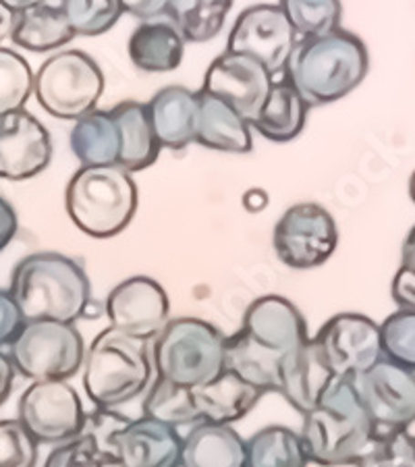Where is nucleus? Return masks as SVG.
<instances>
[{
    "label": "nucleus",
    "instance_id": "f257e3e1",
    "mask_svg": "<svg viewBox=\"0 0 415 467\" xmlns=\"http://www.w3.org/2000/svg\"><path fill=\"white\" fill-rule=\"evenodd\" d=\"M9 293L26 322L75 324L92 306V285L78 260L58 252L26 255L13 270Z\"/></svg>",
    "mask_w": 415,
    "mask_h": 467
},
{
    "label": "nucleus",
    "instance_id": "f03ea898",
    "mask_svg": "<svg viewBox=\"0 0 415 467\" xmlns=\"http://www.w3.org/2000/svg\"><path fill=\"white\" fill-rule=\"evenodd\" d=\"M369 69L364 40L338 27L335 32L301 40L286 65V79L307 107L338 102L361 86Z\"/></svg>",
    "mask_w": 415,
    "mask_h": 467
},
{
    "label": "nucleus",
    "instance_id": "7ed1b4c3",
    "mask_svg": "<svg viewBox=\"0 0 415 467\" xmlns=\"http://www.w3.org/2000/svg\"><path fill=\"white\" fill-rule=\"evenodd\" d=\"M376 426L361 403L353 379H337L324 390L301 424L309 463L320 467L353 465L374 439Z\"/></svg>",
    "mask_w": 415,
    "mask_h": 467
},
{
    "label": "nucleus",
    "instance_id": "20e7f679",
    "mask_svg": "<svg viewBox=\"0 0 415 467\" xmlns=\"http://www.w3.org/2000/svg\"><path fill=\"white\" fill-rule=\"evenodd\" d=\"M264 397L262 390L223 372L216 380L183 389L154 379L141 403V416L164 421L172 428L198 424H235L244 420Z\"/></svg>",
    "mask_w": 415,
    "mask_h": 467
},
{
    "label": "nucleus",
    "instance_id": "39448f33",
    "mask_svg": "<svg viewBox=\"0 0 415 467\" xmlns=\"http://www.w3.org/2000/svg\"><path fill=\"white\" fill-rule=\"evenodd\" d=\"M83 389L94 408L117 410L146 393L152 384L150 341L104 328L83 358Z\"/></svg>",
    "mask_w": 415,
    "mask_h": 467
},
{
    "label": "nucleus",
    "instance_id": "423d86ee",
    "mask_svg": "<svg viewBox=\"0 0 415 467\" xmlns=\"http://www.w3.org/2000/svg\"><path fill=\"white\" fill-rule=\"evenodd\" d=\"M65 206L75 227L94 239L123 233L138 210V185L119 164L81 167L71 177Z\"/></svg>",
    "mask_w": 415,
    "mask_h": 467
},
{
    "label": "nucleus",
    "instance_id": "0eeeda50",
    "mask_svg": "<svg viewBox=\"0 0 415 467\" xmlns=\"http://www.w3.org/2000/svg\"><path fill=\"white\" fill-rule=\"evenodd\" d=\"M226 335L202 318H171L152 338L150 356L158 380L192 389L224 372Z\"/></svg>",
    "mask_w": 415,
    "mask_h": 467
},
{
    "label": "nucleus",
    "instance_id": "6e6552de",
    "mask_svg": "<svg viewBox=\"0 0 415 467\" xmlns=\"http://www.w3.org/2000/svg\"><path fill=\"white\" fill-rule=\"evenodd\" d=\"M6 353L27 380H69L81 370L86 343L75 324L32 320L24 324Z\"/></svg>",
    "mask_w": 415,
    "mask_h": 467
},
{
    "label": "nucleus",
    "instance_id": "1a4fd4ad",
    "mask_svg": "<svg viewBox=\"0 0 415 467\" xmlns=\"http://www.w3.org/2000/svg\"><path fill=\"white\" fill-rule=\"evenodd\" d=\"M104 94V73L81 50H63L44 60L34 73V96L48 115L78 120L96 110Z\"/></svg>",
    "mask_w": 415,
    "mask_h": 467
},
{
    "label": "nucleus",
    "instance_id": "9d476101",
    "mask_svg": "<svg viewBox=\"0 0 415 467\" xmlns=\"http://www.w3.org/2000/svg\"><path fill=\"white\" fill-rule=\"evenodd\" d=\"M273 245L285 266L293 270L318 268L337 252V223L324 206L316 202H299L278 218Z\"/></svg>",
    "mask_w": 415,
    "mask_h": 467
},
{
    "label": "nucleus",
    "instance_id": "9b49d317",
    "mask_svg": "<svg viewBox=\"0 0 415 467\" xmlns=\"http://www.w3.org/2000/svg\"><path fill=\"white\" fill-rule=\"evenodd\" d=\"M17 420L37 444L57 447L83 431L86 410L67 380L32 382L19 397Z\"/></svg>",
    "mask_w": 415,
    "mask_h": 467
},
{
    "label": "nucleus",
    "instance_id": "f8f14e48",
    "mask_svg": "<svg viewBox=\"0 0 415 467\" xmlns=\"http://www.w3.org/2000/svg\"><path fill=\"white\" fill-rule=\"evenodd\" d=\"M312 338L335 379H358L382 359L380 327L364 314L332 316Z\"/></svg>",
    "mask_w": 415,
    "mask_h": 467
},
{
    "label": "nucleus",
    "instance_id": "ddd939ff",
    "mask_svg": "<svg viewBox=\"0 0 415 467\" xmlns=\"http://www.w3.org/2000/svg\"><path fill=\"white\" fill-rule=\"evenodd\" d=\"M297 36L278 5L260 3L239 15L233 26L226 50L258 58L268 73L281 75L289 65Z\"/></svg>",
    "mask_w": 415,
    "mask_h": 467
},
{
    "label": "nucleus",
    "instance_id": "4468645a",
    "mask_svg": "<svg viewBox=\"0 0 415 467\" xmlns=\"http://www.w3.org/2000/svg\"><path fill=\"white\" fill-rule=\"evenodd\" d=\"M353 382L374 421L376 432L410 431V426L415 424L413 370L382 358L379 364L353 379Z\"/></svg>",
    "mask_w": 415,
    "mask_h": 467
},
{
    "label": "nucleus",
    "instance_id": "2eb2a0df",
    "mask_svg": "<svg viewBox=\"0 0 415 467\" xmlns=\"http://www.w3.org/2000/svg\"><path fill=\"white\" fill-rule=\"evenodd\" d=\"M275 78L258 58L224 50L203 75L200 92L221 98L235 109L247 123L258 117Z\"/></svg>",
    "mask_w": 415,
    "mask_h": 467
},
{
    "label": "nucleus",
    "instance_id": "dca6fc26",
    "mask_svg": "<svg viewBox=\"0 0 415 467\" xmlns=\"http://www.w3.org/2000/svg\"><path fill=\"white\" fill-rule=\"evenodd\" d=\"M104 310L110 327L120 333L152 341L169 322L171 301L164 287L150 276H131L109 293Z\"/></svg>",
    "mask_w": 415,
    "mask_h": 467
},
{
    "label": "nucleus",
    "instance_id": "f3484780",
    "mask_svg": "<svg viewBox=\"0 0 415 467\" xmlns=\"http://www.w3.org/2000/svg\"><path fill=\"white\" fill-rule=\"evenodd\" d=\"M52 140L26 109L0 115V179L26 181L48 167Z\"/></svg>",
    "mask_w": 415,
    "mask_h": 467
},
{
    "label": "nucleus",
    "instance_id": "a211bd4d",
    "mask_svg": "<svg viewBox=\"0 0 415 467\" xmlns=\"http://www.w3.org/2000/svg\"><path fill=\"white\" fill-rule=\"evenodd\" d=\"M117 467H181L183 436L152 418H130L112 436Z\"/></svg>",
    "mask_w": 415,
    "mask_h": 467
},
{
    "label": "nucleus",
    "instance_id": "6ab92c4d",
    "mask_svg": "<svg viewBox=\"0 0 415 467\" xmlns=\"http://www.w3.org/2000/svg\"><path fill=\"white\" fill-rule=\"evenodd\" d=\"M239 330L262 349L281 358L299 349L309 338L306 318L281 296H264L252 301Z\"/></svg>",
    "mask_w": 415,
    "mask_h": 467
},
{
    "label": "nucleus",
    "instance_id": "aec40b11",
    "mask_svg": "<svg viewBox=\"0 0 415 467\" xmlns=\"http://www.w3.org/2000/svg\"><path fill=\"white\" fill-rule=\"evenodd\" d=\"M200 96L185 86H166L146 102L150 123L161 148L183 150L195 141Z\"/></svg>",
    "mask_w": 415,
    "mask_h": 467
},
{
    "label": "nucleus",
    "instance_id": "412c9836",
    "mask_svg": "<svg viewBox=\"0 0 415 467\" xmlns=\"http://www.w3.org/2000/svg\"><path fill=\"white\" fill-rule=\"evenodd\" d=\"M335 374L324 361L318 345L309 337L307 343L299 349L285 356L281 364V382H278V393H281L301 416H306L309 410L316 408L320 401Z\"/></svg>",
    "mask_w": 415,
    "mask_h": 467
},
{
    "label": "nucleus",
    "instance_id": "4be33fe9",
    "mask_svg": "<svg viewBox=\"0 0 415 467\" xmlns=\"http://www.w3.org/2000/svg\"><path fill=\"white\" fill-rule=\"evenodd\" d=\"M198 125H195V141L214 152L247 154L252 152V127L239 112L223 102L221 98L198 92Z\"/></svg>",
    "mask_w": 415,
    "mask_h": 467
},
{
    "label": "nucleus",
    "instance_id": "5701e85b",
    "mask_svg": "<svg viewBox=\"0 0 415 467\" xmlns=\"http://www.w3.org/2000/svg\"><path fill=\"white\" fill-rule=\"evenodd\" d=\"M110 117L119 133V167L127 172H140L152 167L162 148L150 123L146 104L125 100L110 110Z\"/></svg>",
    "mask_w": 415,
    "mask_h": 467
},
{
    "label": "nucleus",
    "instance_id": "b1692460",
    "mask_svg": "<svg viewBox=\"0 0 415 467\" xmlns=\"http://www.w3.org/2000/svg\"><path fill=\"white\" fill-rule=\"evenodd\" d=\"M127 52L135 69L143 73H171L183 60L185 40L171 21L150 19L133 29Z\"/></svg>",
    "mask_w": 415,
    "mask_h": 467
},
{
    "label": "nucleus",
    "instance_id": "393cba45",
    "mask_svg": "<svg viewBox=\"0 0 415 467\" xmlns=\"http://www.w3.org/2000/svg\"><path fill=\"white\" fill-rule=\"evenodd\" d=\"M181 467H245V441L229 424H198L183 436Z\"/></svg>",
    "mask_w": 415,
    "mask_h": 467
},
{
    "label": "nucleus",
    "instance_id": "a878e982",
    "mask_svg": "<svg viewBox=\"0 0 415 467\" xmlns=\"http://www.w3.org/2000/svg\"><path fill=\"white\" fill-rule=\"evenodd\" d=\"M307 109V102L285 75L281 81H273V88H270L258 117L249 123V127L258 131L264 140L285 144L304 131Z\"/></svg>",
    "mask_w": 415,
    "mask_h": 467
},
{
    "label": "nucleus",
    "instance_id": "bb28decb",
    "mask_svg": "<svg viewBox=\"0 0 415 467\" xmlns=\"http://www.w3.org/2000/svg\"><path fill=\"white\" fill-rule=\"evenodd\" d=\"M281 356L262 349L252 338H247L241 330L229 335L224 341V370L235 374L254 389L266 393H278L281 382Z\"/></svg>",
    "mask_w": 415,
    "mask_h": 467
},
{
    "label": "nucleus",
    "instance_id": "cd10ccee",
    "mask_svg": "<svg viewBox=\"0 0 415 467\" xmlns=\"http://www.w3.org/2000/svg\"><path fill=\"white\" fill-rule=\"evenodd\" d=\"M75 32L58 5L40 3L17 13L11 40L27 52H52L69 44Z\"/></svg>",
    "mask_w": 415,
    "mask_h": 467
},
{
    "label": "nucleus",
    "instance_id": "c85d7f7f",
    "mask_svg": "<svg viewBox=\"0 0 415 467\" xmlns=\"http://www.w3.org/2000/svg\"><path fill=\"white\" fill-rule=\"evenodd\" d=\"M69 144L81 167H109L119 161V133L110 110H92L73 120Z\"/></svg>",
    "mask_w": 415,
    "mask_h": 467
},
{
    "label": "nucleus",
    "instance_id": "c756f323",
    "mask_svg": "<svg viewBox=\"0 0 415 467\" xmlns=\"http://www.w3.org/2000/svg\"><path fill=\"white\" fill-rule=\"evenodd\" d=\"M309 459L299 432L266 426L245 441V467H307Z\"/></svg>",
    "mask_w": 415,
    "mask_h": 467
},
{
    "label": "nucleus",
    "instance_id": "7c9ffc66",
    "mask_svg": "<svg viewBox=\"0 0 415 467\" xmlns=\"http://www.w3.org/2000/svg\"><path fill=\"white\" fill-rule=\"evenodd\" d=\"M233 0H171L166 15L185 42L202 44L221 36Z\"/></svg>",
    "mask_w": 415,
    "mask_h": 467
},
{
    "label": "nucleus",
    "instance_id": "2f4dec72",
    "mask_svg": "<svg viewBox=\"0 0 415 467\" xmlns=\"http://www.w3.org/2000/svg\"><path fill=\"white\" fill-rule=\"evenodd\" d=\"M278 6L301 40L330 34L341 27V0H278Z\"/></svg>",
    "mask_w": 415,
    "mask_h": 467
},
{
    "label": "nucleus",
    "instance_id": "473e14b6",
    "mask_svg": "<svg viewBox=\"0 0 415 467\" xmlns=\"http://www.w3.org/2000/svg\"><path fill=\"white\" fill-rule=\"evenodd\" d=\"M42 467H117L115 451L83 428L75 439L57 444Z\"/></svg>",
    "mask_w": 415,
    "mask_h": 467
},
{
    "label": "nucleus",
    "instance_id": "72a5a7b5",
    "mask_svg": "<svg viewBox=\"0 0 415 467\" xmlns=\"http://www.w3.org/2000/svg\"><path fill=\"white\" fill-rule=\"evenodd\" d=\"M32 94V67L19 52L0 47V115L26 109Z\"/></svg>",
    "mask_w": 415,
    "mask_h": 467
},
{
    "label": "nucleus",
    "instance_id": "f704fd0d",
    "mask_svg": "<svg viewBox=\"0 0 415 467\" xmlns=\"http://www.w3.org/2000/svg\"><path fill=\"white\" fill-rule=\"evenodd\" d=\"M58 6L75 36L86 37L107 34L123 15L119 0H60Z\"/></svg>",
    "mask_w": 415,
    "mask_h": 467
},
{
    "label": "nucleus",
    "instance_id": "c9c22d12",
    "mask_svg": "<svg viewBox=\"0 0 415 467\" xmlns=\"http://www.w3.org/2000/svg\"><path fill=\"white\" fill-rule=\"evenodd\" d=\"M353 467H415V434L410 431L376 432Z\"/></svg>",
    "mask_w": 415,
    "mask_h": 467
},
{
    "label": "nucleus",
    "instance_id": "e433bc0d",
    "mask_svg": "<svg viewBox=\"0 0 415 467\" xmlns=\"http://www.w3.org/2000/svg\"><path fill=\"white\" fill-rule=\"evenodd\" d=\"M379 327L382 358L415 372V312L397 310Z\"/></svg>",
    "mask_w": 415,
    "mask_h": 467
},
{
    "label": "nucleus",
    "instance_id": "4c0bfd02",
    "mask_svg": "<svg viewBox=\"0 0 415 467\" xmlns=\"http://www.w3.org/2000/svg\"><path fill=\"white\" fill-rule=\"evenodd\" d=\"M37 447L17 418L0 420V467H36Z\"/></svg>",
    "mask_w": 415,
    "mask_h": 467
},
{
    "label": "nucleus",
    "instance_id": "58836bf2",
    "mask_svg": "<svg viewBox=\"0 0 415 467\" xmlns=\"http://www.w3.org/2000/svg\"><path fill=\"white\" fill-rule=\"evenodd\" d=\"M26 318L19 306L15 304L9 289H0V351L9 349V345L24 328Z\"/></svg>",
    "mask_w": 415,
    "mask_h": 467
},
{
    "label": "nucleus",
    "instance_id": "ea45409f",
    "mask_svg": "<svg viewBox=\"0 0 415 467\" xmlns=\"http://www.w3.org/2000/svg\"><path fill=\"white\" fill-rule=\"evenodd\" d=\"M390 296L399 306V310L415 312V273L407 268H399L390 285Z\"/></svg>",
    "mask_w": 415,
    "mask_h": 467
},
{
    "label": "nucleus",
    "instance_id": "a19ab883",
    "mask_svg": "<svg viewBox=\"0 0 415 467\" xmlns=\"http://www.w3.org/2000/svg\"><path fill=\"white\" fill-rule=\"evenodd\" d=\"M119 3L123 13L133 15L141 21H150L166 15L171 0H119Z\"/></svg>",
    "mask_w": 415,
    "mask_h": 467
},
{
    "label": "nucleus",
    "instance_id": "79ce46f5",
    "mask_svg": "<svg viewBox=\"0 0 415 467\" xmlns=\"http://www.w3.org/2000/svg\"><path fill=\"white\" fill-rule=\"evenodd\" d=\"M17 213L15 208L6 202L5 198H0V252L9 247L11 241L17 235Z\"/></svg>",
    "mask_w": 415,
    "mask_h": 467
},
{
    "label": "nucleus",
    "instance_id": "37998d69",
    "mask_svg": "<svg viewBox=\"0 0 415 467\" xmlns=\"http://www.w3.org/2000/svg\"><path fill=\"white\" fill-rule=\"evenodd\" d=\"M15 376H17V370H15L9 353L0 351V408H3L13 395Z\"/></svg>",
    "mask_w": 415,
    "mask_h": 467
},
{
    "label": "nucleus",
    "instance_id": "c03bdc74",
    "mask_svg": "<svg viewBox=\"0 0 415 467\" xmlns=\"http://www.w3.org/2000/svg\"><path fill=\"white\" fill-rule=\"evenodd\" d=\"M244 206L247 213H262V210L268 206V193L264 190H258V187H254V190L245 192Z\"/></svg>",
    "mask_w": 415,
    "mask_h": 467
},
{
    "label": "nucleus",
    "instance_id": "a18cd8bd",
    "mask_svg": "<svg viewBox=\"0 0 415 467\" xmlns=\"http://www.w3.org/2000/svg\"><path fill=\"white\" fill-rule=\"evenodd\" d=\"M401 266L407 268V270H411V273H415V224H413V229L407 233V237L403 241Z\"/></svg>",
    "mask_w": 415,
    "mask_h": 467
},
{
    "label": "nucleus",
    "instance_id": "49530a36",
    "mask_svg": "<svg viewBox=\"0 0 415 467\" xmlns=\"http://www.w3.org/2000/svg\"><path fill=\"white\" fill-rule=\"evenodd\" d=\"M15 19H17V13L6 9V6L0 5V47H3L5 40H9L15 27Z\"/></svg>",
    "mask_w": 415,
    "mask_h": 467
},
{
    "label": "nucleus",
    "instance_id": "de8ad7c7",
    "mask_svg": "<svg viewBox=\"0 0 415 467\" xmlns=\"http://www.w3.org/2000/svg\"><path fill=\"white\" fill-rule=\"evenodd\" d=\"M40 3H47V0H0V5L6 6V9L13 13H21V11L29 9V6L40 5Z\"/></svg>",
    "mask_w": 415,
    "mask_h": 467
},
{
    "label": "nucleus",
    "instance_id": "09e8293b",
    "mask_svg": "<svg viewBox=\"0 0 415 467\" xmlns=\"http://www.w3.org/2000/svg\"><path fill=\"white\" fill-rule=\"evenodd\" d=\"M410 198H411V202L415 204V171H413V175L410 179Z\"/></svg>",
    "mask_w": 415,
    "mask_h": 467
}]
</instances>
